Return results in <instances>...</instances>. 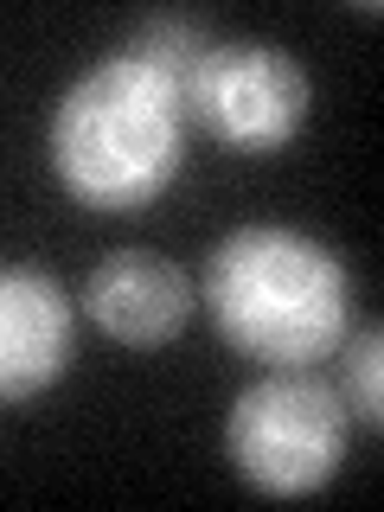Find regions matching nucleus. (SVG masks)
<instances>
[{"instance_id": "f257e3e1", "label": "nucleus", "mask_w": 384, "mask_h": 512, "mask_svg": "<svg viewBox=\"0 0 384 512\" xmlns=\"http://www.w3.org/2000/svg\"><path fill=\"white\" fill-rule=\"evenodd\" d=\"M186 84L141 52H109L52 103L45 160L84 212L128 218L180 180L186 167Z\"/></svg>"}, {"instance_id": "f03ea898", "label": "nucleus", "mask_w": 384, "mask_h": 512, "mask_svg": "<svg viewBox=\"0 0 384 512\" xmlns=\"http://www.w3.org/2000/svg\"><path fill=\"white\" fill-rule=\"evenodd\" d=\"M205 314L256 365H320L352 333V269L301 224H237L205 256Z\"/></svg>"}, {"instance_id": "7ed1b4c3", "label": "nucleus", "mask_w": 384, "mask_h": 512, "mask_svg": "<svg viewBox=\"0 0 384 512\" xmlns=\"http://www.w3.org/2000/svg\"><path fill=\"white\" fill-rule=\"evenodd\" d=\"M352 448V410L340 384L320 378L314 365H276L250 378L231 397L224 416V455L244 487L269 500H308L346 468Z\"/></svg>"}, {"instance_id": "20e7f679", "label": "nucleus", "mask_w": 384, "mask_h": 512, "mask_svg": "<svg viewBox=\"0 0 384 512\" xmlns=\"http://www.w3.org/2000/svg\"><path fill=\"white\" fill-rule=\"evenodd\" d=\"M314 77L276 39H212L186 77V116L231 154H282L308 128Z\"/></svg>"}, {"instance_id": "39448f33", "label": "nucleus", "mask_w": 384, "mask_h": 512, "mask_svg": "<svg viewBox=\"0 0 384 512\" xmlns=\"http://www.w3.org/2000/svg\"><path fill=\"white\" fill-rule=\"evenodd\" d=\"M77 308L39 263H0V410L32 404L71 372Z\"/></svg>"}, {"instance_id": "423d86ee", "label": "nucleus", "mask_w": 384, "mask_h": 512, "mask_svg": "<svg viewBox=\"0 0 384 512\" xmlns=\"http://www.w3.org/2000/svg\"><path fill=\"white\" fill-rule=\"evenodd\" d=\"M199 288L173 256L154 250H109L84 282V314L109 333L116 346H167L192 327Z\"/></svg>"}, {"instance_id": "0eeeda50", "label": "nucleus", "mask_w": 384, "mask_h": 512, "mask_svg": "<svg viewBox=\"0 0 384 512\" xmlns=\"http://www.w3.org/2000/svg\"><path fill=\"white\" fill-rule=\"evenodd\" d=\"M340 397L352 410V423L378 429L384 423V333L359 327L340 340Z\"/></svg>"}, {"instance_id": "6e6552de", "label": "nucleus", "mask_w": 384, "mask_h": 512, "mask_svg": "<svg viewBox=\"0 0 384 512\" xmlns=\"http://www.w3.org/2000/svg\"><path fill=\"white\" fill-rule=\"evenodd\" d=\"M205 45H212V39H205L199 20H186V13H160V20H148L135 39H128V52H141L148 64H160L167 77H180V84H186L192 64L205 58Z\"/></svg>"}]
</instances>
